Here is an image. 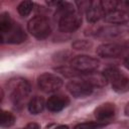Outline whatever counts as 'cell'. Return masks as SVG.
Returning <instances> with one entry per match:
<instances>
[{"instance_id": "cell-23", "label": "cell", "mask_w": 129, "mask_h": 129, "mask_svg": "<svg viewBox=\"0 0 129 129\" xmlns=\"http://www.w3.org/2000/svg\"><path fill=\"white\" fill-rule=\"evenodd\" d=\"M20 129H39V125L36 123H29L24 128H20Z\"/></svg>"}, {"instance_id": "cell-13", "label": "cell", "mask_w": 129, "mask_h": 129, "mask_svg": "<svg viewBox=\"0 0 129 129\" xmlns=\"http://www.w3.org/2000/svg\"><path fill=\"white\" fill-rule=\"evenodd\" d=\"M105 14H106V12L104 11V9L101 5V1L92 2L90 8L86 11L87 20L91 23H95V22L99 21L101 18L105 17Z\"/></svg>"}, {"instance_id": "cell-15", "label": "cell", "mask_w": 129, "mask_h": 129, "mask_svg": "<svg viewBox=\"0 0 129 129\" xmlns=\"http://www.w3.org/2000/svg\"><path fill=\"white\" fill-rule=\"evenodd\" d=\"M86 77L83 79L86 82H88L93 88H100V87H104L107 84V79L105 78V76L103 74H98V73H90V74H85Z\"/></svg>"}, {"instance_id": "cell-14", "label": "cell", "mask_w": 129, "mask_h": 129, "mask_svg": "<svg viewBox=\"0 0 129 129\" xmlns=\"http://www.w3.org/2000/svg\"><path fill=\"white\" fill-rule=\"evenodd\" d=\"M126 31V28L121 25H114V26H108L100 29L97 32V36L101 38H106V39H112L115 37H118L122 35Z\"/></svg>"}, {"instance_id": "cell-16", "label": "cell", "mask_w": 129, "mask_h": 129, "mask_svg": "<svg viewBox=\"0 0 129 129\" xmlns=\"http://www.w3.org/2000/svg\"><path fill=\"white\" fill-rule=\"evenodd\" d=\"M45 106H46V104L42 97L34 96L28 102V111L33 115H37L43 111Z\"/></svg>"}, {"instance_id": "cell-10", "label": "cell", "mask_w": 129, "mask_h": 129, "mask_svg": "<svg viewBox=\"0 0 129 129\" xmlns=\"http://www.w3.org/2000/svg\"><path fill=\"white\" fill-rule=\"evenodd\" d=\"M70 104V99L66 95L56 94L52 95L46 101V108L50 112H59Z\"/></svg>"}, {"instance_id": "cell-2", "label": "cell", "mask_w": 129, "mask_h": 129, "mask_svg": "<svg viewBox=\"0 0 129 129\" xmlns=\"http://www.w3.org/2000/svg\"><path fill=\"white\" fill-rule=\"evenodd\" d=\"M8 92L13 104L16 107H21L30 94V85L24 79H12L8 83Z\"/></svg>"}, {"instance_id": "cell-5", "label": "cell", "mask_w": 129, "mask_h": 129, "mask_svg": "<svg viewBox=\"0 0 129 129\" xmlns=\"http://www.w3.org/2000/svg\"><path fill=\"white\" fill-rule=\"evenodd\" d=\"M99 59L90 55H77L71 61L72 68L80 74H90L99 68Z\"/></svg>"}, {"instance_id": "cell-18", "label": "cell", "mask_w": 129, "mask_h": 129, "mask_svg": "<svg viewBox=\"0 0 129 129\" xmlns=\"http://www.w3.org/2000/svg\"><path fill=\"white\" fill-rule=\"evenodd\" d=\"M32 9H33V3L31 1H22L17 7L18 13L23 17L29 15Z\"/></svg>"}, {"instance_id": "cell-4", "label": "cell", "mask_w": 129, "mask_h": 129, "mask_svg": "<svg viewBox=\"0 0 129 129\" xmlns=\"http://www.w3.org/2000/svg\"><path fill=\"white\" fill-rule=\"evenodd\" d=\"M27 29L31 35H33L38 39L46 38L51 32L49 20L41 15H37L31 18L28 21Z\"/></svg>"}, {"instance_id": "cell-27", "label": "cell", "mask_w": 129, "mask_h": 129, "mask_svg": "<svg viewBox=\"0 0 129 129\" xmlns=\"http://www.w3.org/2000/svg\"><path fill=\"white\" fill-rule=\"evenodd\" d=\"M125 114L127 115V116H129V103L126 105V107H125Z\"/></svg>"}, {"instance_id": "cell-20", "label": "cell", "mask_w": 129, "mask_h": 129, "mask_svg": "<svg viewBox=\"0 0 129 129\" xmlns=\"http://www.w3.org/2000/svg\"><path fill=\"white\" fill-rule=\"evenodd\" d=\"M101 5H102L104 11L107 13V12L116 10L118 8L119 2L115 1V0H105V1H101Z\"/></svg>"}, {"instance_id": "cell-17", "label": "cell", "mask_w": 129, "mask_h": 129, "mask_svg": "<svg viewBox=\"0 0 129 129\" xmlns=\"http://www.w3.org/2000/svg\"><path fill=\"white\" fill-rule=\"evenodd\" d=\"M106 125H107V123L100 122V121H96V122H84V123H80L77 126H75L74 129H101V128L105 127Z\"/></svg>"}, {"instance_id": "cell-25", "label": "cell", "mask_w": 129, "mask_h": 129, "mask_svg": "<svg viewBox=\"0 0 129 129\" xmlns=\"http://www.w3.org/2000/svg\"><path fill=\"white\" fill-rule=\"evenodd\" d=\"M124 64H125V67L129 70V54L127 55V57H126V59H125V61H124Z\"/></svg>"}, {"instance_id": "cell-19", "label": "cell", "mask_w": 129, "mask_h": 129, "mask_svg": "<svg viewBox=\"0 0 129 129\" xmlns=\"http://www.w3.org/2000/svg\"><path fill=\"white\" fill-rule=\"evenodd\" d=\"M15 117L12 113L8 111H2L1 115V126L2 127H10L14 124Z\"/></svg>"}, {"instance_id": "cell-26", "label": "cell", "mask_w": 129, "mask_h": 129, "mask_svg": "<svg viewBox=\"0 0 129 129\" xmlns=\"http://www.w3.org/2000/svg\"><path fill=\"white\" fill-rule=\"evenodd\" d=\"M53 129H69V126H67V125H59V126H56Z\"/></svg>"}, {"instance_id": "cell-8", "label": "cell", "mask_w": 129, "mask_h": 129, "mask_svg": "<svg viewBox=\"0 0 129 129\" xmlns=\"http://www.w3.org/2000/svg\"><path fill=\"white\" fill-rule=\"evenodd\" d=\"M128 52V46L119 43H104L97 48V53L102 57H119Z\"/></svg>"}, {"instance_id": "cell-11", "label": "cell", "mask_w": 129, "mask_h": 129, "mask_svg": "<svg viewBox=\"0 0 129 129\" xmlns=\"http://www.w3.org/2000/svg\"><path fill=\"white\" fill-rule=\"evenodd\" d=\"M116 112L115 105L112 103H104L101 104L99 107L96 108L95 110V117L97 118L98 121L100 122H105L110 120L111 118L114 117Z\"/></svg>"}, {"instance_id": "cell-1", "label": "cell", "mask_w": 129, "mask_h": 129, "mask_svg": "<svg viewBox=\"0 0 129 129\" xmlns=\"http://www.w3.org/2000/svg\"><path fill=\"white\" fill-rule=\"evenodd\" d=\"M0 34L1 41L6 43H21L26 39V33L22 27L14 22L6 12L0 16Z\"/></svg>"}, {"instance_id": "cell-9", "label": "cell", "mask_w": 129, "mask_h": 129, "mask_svg": "<svg viewBox=\"0 0 129 129\" xmlns=\"http://www.w3.org/2000/svg\"><path fill=\"white\" fill-rule=\"evenodd\" d=\"M67 89L71 93V95L75 98L89 97L93 93V90H94V88L85 80L71 81L67 85Z\"/></svg>"}, {"instance_id": "cell-6", "label": "cell", "mask_w": 129, "mask_h": 129, "mask_svg": "<svg viewBox=\"0 0 129 129\" xmlns=\"http://www.w3.org/2000/svg\"><path fill=\"white\" fill-rule=\"evenodd\" d=\"M58 28L62 32H74L76 31L82 24V15L78 11H72L69 12L62 16H60L58 19Z\"/></svg>"}, {"instance_id": "cell-12", "label": "cell", "mask_w": 129, "mask_h": 129, "mask_svg": "<svg viewBox=\"0 0 129 129\" xmlns=\"http://www.w3.org/2000/svg\"><path fill=\"white\" fill-rule=\"evenodd\" d=\"M105 21L108 23L116 24V25H121L129 21V13L121 10V9H116L110 12H107L104 17Z\"/></svg>"}, {"instance_id": "cell-22", "label": "cell", "mask_w": 129, "mask_h": 129, "mask_svg": "<svg viewBox=\"0 0 129 129\" xmlns=\"http://www.w3.org/2000/svg\"><path fill=\"white\" fill-rule=\"evenodd\" d=\"M91 4H92V1H78L77 2V5L79 6V9L80 10H85V11H87L90 8Z\"/></svg>"}, {"instance_id": "cell-21", "label": "cell", "mask_w": 129, "mask_h": 129, "mask_svg": "<svg viewBox=\"0 0 129 129\" xmlns=\"http://www.w3.org/2000/svg\"><path fill=\"white\" fill-rule=\"evenodd\" d=\"M92 46V43L88 40H77L73 43V47L76 49H88Z\"/></svg>"}, {"instance_id": "cell-3", "label": "cell", "mask_w": 129, "mask_h": 129, "mask_svg": "<svg viewBox=\"0 0 129 129\" xmlns=\"http://www.w3.org/2000/svg\"><path fill=\"white\" fill-rule=\"evenodd\" d=\"M103 75L107 79L113 90L117 93L129 92V78H127L122 72L116 68H108L103 72Z\"/></svg>"}, {"instance_id": "cell-7", "label": "cell", "mask_w": 129, "mask_h": 129, "mask_svg": "<svg viewBox=\"0 0 129 129\" xmlns=\"http://www.w3.org/2000/svg\"><path fill=\"white\" fill-rule=\"evenodd\" d=\"M37 85L41 91L45 93H52L62 86V80L53 74L44 73L38 77Z\"/></svg>"}, {"instance_id": "cell-24", "label": "cell", "mask_w": 129, "mask_h": 129, "mask_svg": "<svg viewBox=\"0 0 129 129\" xmlns=\"http://www.w3.org/2000/svg\"><path fill=\"white\" fill-rule=\"evenodd\" d=\"M121 4V6H124L125 8L129 9V1H123V2H119Z\"/></svg>"}]
</instances>
